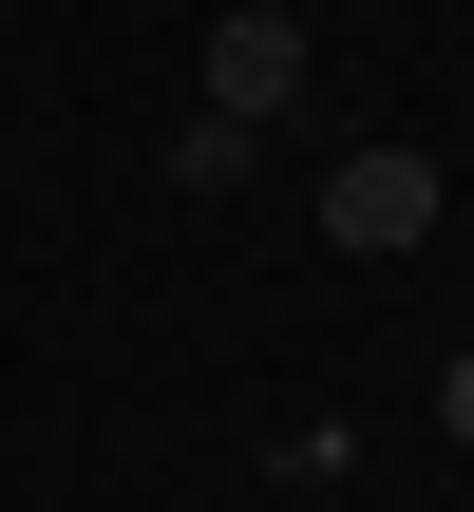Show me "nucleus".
<instances>
[{"instance_id":"obj_1","label":"nucleus","mask_w":474,"mask_h":512,"mask_svg":"<svg viewBox=\"0 0 474 512\" xmlns=\"http://www.w3.org/2000/svg\"><path fill=\"white\" fill-rule=\"evenodd\" d=\"M304 76H323V38H304L285 0H228V19H209V95H190V114H228V133H285V114H304Z\"/></svg>"},{"instance_id":"obj_2","label":"nucleus","mask_w":474,"mask_h":512,"mask_svg":"<svg viewBox=\"0 0 474 512\" xmlns=\"http://www.w3.org/2000/svg\"><path fill=\"white\" fill-rule=\"evenodd\" d=\"M418 228H437V152H342V171H323V247L399 266Z\"/></svg>"},{"instance_id":"obj_3","label":"nucleus","mask_w":474,"mask_h":512,"mask_svg":"<svg viewBox=\"0 0 474 512\" xmlns=\"http://www.w3.org/2000/svg\"><path fill=\"white\" fill-rule=\"evenodd\" d=\"M247 171H266V133H228V114H190V133H171V190H247Z\"/></svg>"},{"instance_id":"obj_4","label":"nucleus","mask_w":474,"mask_h":512,"mask_svg":"<svg viewBox=\"0 0 474 512\" xmlns=\"http://www.w3.org/2000/svg\"><path fill=\"white\" fill-rule=\"evenodd\" d=\"M437 437H456V456H474V342H456V361H437Z\"/></svg>"}]
</instances>
